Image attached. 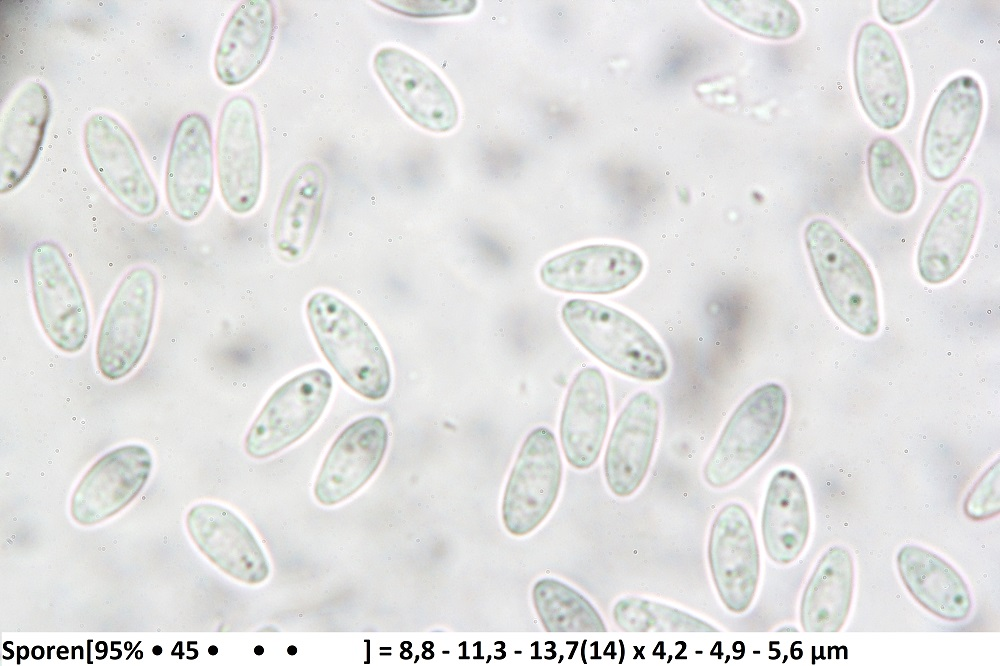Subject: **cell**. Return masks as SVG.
Masks as SVG:
<instances>
[{
  "label": "cell",
  "instance_id": "obj_9",
  "mask_svg": "<svg viewBox=\"0 0 1000 666\" xmlns=\"http://www.w3.org/2000/svg\"><path fill=\"white\" fill-rule=\"evenodd\" d=\"M83 140L92 170L114 199L137 217L154 215L158 191L126 128L113 116L96 113L85 123Z\"/></svg>",
  "mask_w": 1000,
  "mask_h": 666
},
{
  "label": "cell",
  "instance_id": "obj_23",
  "mask_svg": "<svg viewBox=\"0 0 1000 666\" xmlns=\"http://www.w3.org/2000/svg\"><path fill=\"white\" fill-rule=\"evenodd\" d=\"M275 25L270 0L238 4L223 28L214 57L216 76L224 85H241L260 69L270 51Z\"/></svg>",
  "mask_w": 1000,
  "mask_h": 666
},
{
  "label": "cell",
  "instance_id": "obj_19",
  "mask_svg": "<svg viewBox=\"0 0 1000 666\" xmlns=\"http://www.w3.org/2000/svg\"><path fill=\"white\" fill-rule=\"evenodd\" d=\"M660 403L648 391L634 394L612 428L603 461L609 490L629 497L642 485L650 468L660 427Z\"/></svg>",
  "mask_w": 1000,
  "mask_h": 666
},
{
  "label": "cell",
  "instance_id": "obj_35",
  "mask_svg": "<svg viewBox=\"0 0 1000 666\" xmlns=\"http://www.w3.org/2000/svg\"><path fill=\"white\" fill-rule=\"evenodd\" d=\"M931 3L930 0H880L877 10L887 24L900 25L919 16Z\"/></svg>",
  "mask_w": 1000,
  "mask_h": 666
},
{
  "label": "cell",
  "instance_id": "obj_11",
  "mask_svg": "<svg viewBox=\"0 0 1000 666\" xmlns=\"http://www.w3.org/2000/svg\"><path fill=\"white\" fill-rule=\"evenodd\" d=\"M853 77L863 111L879 129L901 125L909 106V82L893 35L880 24H863L853 51Z\"/></svg>",
  "mask_w": 1000,
  "mask_h": 666
},
{
  "label": "cell",
  "instance_id": "obj_27",
  "mask_svg": "<svg viewBox=\"0 0 1000 666\" xmlns=\"http://www.w3.org/2000/svg\"><path fill=\"white\" fill-rule=\"evenodd\" d=\"M899 575L912 597L933 615L950 622L966 619L971 594L962 576L937 554L905 545L897 554Z\"/></svg>",
  "mask_w": 1000,
  "mask_h": 666
},
{
  "label": "cell",
  "instance_id": "obj_31",
  "mask_svg": "<svg viewBox=\"0 0 1000 666\" xmlns=\"http://www.w3.org/2000/svg\"><path fill=\"white\" fill-rule=\"evenodd\" d=\"M704 4L726 22L762 38L790 39L801 27L797 8L785 0H709Z\"/></svg>",
  "mask_w": 1000,
  "mask_h": 666
},
{
  "label": "cell",
  "instance_id": "obj_16",
  "mask_svg": "<svg viewBox=\"0 0 1000 666\" xmlns=\"http://www.w3.org/2000/svg\"><path fill=\"white\" fill-rule=\"evenodd\" d=\"M214 187L212 134L206 118L185 115L177 124L165 172L166 199L181 221L192 222L206 210Z\"/></svg>",
  "mask_w": 1000,
  "mask_h": 666
},
{
  "label": "cell",
  "instance_id": "obj_5",
  "mask_svg": "<svg viewBox=\"0 0 1000 666\" xmlns=\"http://www.w3.org/2000/svg\"><path fill=\"white\" fill-rule=\"evenodd\" d=\"M157 277L146 266L130 269L104 312L96 341V363L111 381L129 375L149 345L157 305Z\"/></svg>",
  "mask_w": 1000,
  "mask_h": 666
},
{
  "label": "cell",
  "instance_id": "obj_13",
  "mask_svg": "<svg viewBox=\"0 0 1000 666\" xmlns=\"http://www.w3.org/2000/svg\"><path fill=\"white\" fill-rule=\"evenodd\" d=\"M981 207V190L971 179L959 180L946 192L917 251L918 272L926 283H945L964 265L976 236Z\"/></svg>",
  "mask_w": 1000,
  "mask_h": 666
},
{
  "label": "cell",
  "instance_id": "obj_3",
  "mask_svg": "<svg viewBox=\"0 0 1000 666\" xmlns=\"http://www.w3.org/2000/svg\"><path fill=\"white\" fill-rule=\"evenodd\" d=\"M560 314L575 340L617 373L645 382L660 381L667 375L669 361L663 347L630 315L584 298L567 300Z\"/></svg>",
  "mask_w": 1000,
  "mask_h": 666
},
{
  "label": "cell",
  "instance_id": "obj_26",
  "mask_svg": "<svg viewBox=\"0 0 1000 666\" xmlns=\"http://www.w3.org/2000/svg\"><path fill=\"white\" fill-rule=\"evenodd\" d=\"M810 532V510L804 484L791 469L771 478L762 510L761 533L768 557L777 564L795 561Z\"/></svg>",
  "mask_w": 1000,
  "mask_h": 666
},
{
  "label": "cell",
  "instance_id": "obj_18",
  "mask_svg": "<svg viewBox=\"0 0 1000 666\" xmlns=\"http://www.w3.org/2000/svg\"><path fill=\"white\" fill-rule=\"evenodd\" d=\"M643 269L642 257L628 247L589 244L547 259L540 267L539 277L554 291L608 295L629 287Z\"/></svg>",
  "mask_w": 1000,
  "mask_h": 666
},
{
  "label": "cell",
  "instance_id": "obj_25",
  "mask_svg": "<svg viewBox=\"0 0 1000 666\" xmlns=\"http://www.w3.org/2000/svg\"><path fill=\"white\" fill-rule=\"evenodd\" d=\"M326 183L324 169L315 162L299 166L287 181L273 225V244L283 261L295 263L307 254L321 218Z\"/></svg>",
  "mask_w": 1000,
  "mask_h": 666
},
{
  "label": "cell",
  "instance_id": "obj_10",
  "mask_svg": "<svg viewBox=\"0 0 1000 666\" xmlns=\"http://www.w3.org/2000/svg\"><path fill=\"white\" fill-rule=\"evenodd\" d=\"M983 94L971 75H959L939 92L928 115L921 161L929 179L945 182L963 164L980 127Z\"/></svg>",
  "mask_w": 1000,
  "mask_h": 666
},
{
  "label": "cell",
  "instance_id": "obj_28",
  "mask_svg": "<svg viewBox=\"0 0 1000 666\" xmlns=\"http://www.w3.org/2000/svg\"><path fill=\"white\" fill-rule=\"evenodd\" d=\"M853 586L851 553L845 547H830L819 559L803 592L800 621L804 631H839L851 608Z\"/></svg>",
  "mask_w": 1000,
  "mask_h": 666
},
{
  "label": "cell",
  "instance_id": "obj_17",
  "mask_svg": "<svg viewBox=\"0 0 1000 666\" xmlns=\"http://www.w3.org/2000/svg\"><path fill=\"white\" fill-rule=\"evenodd\" d=\"M388 441V427L378 416H364L346 426L320 467L313 489L316 500L333 506L358 492L380 467Z\"/></svg>",
  "mask_w": 1000,
  "mask_h": 666
},
{
  "label": "cell",
  "instance_id": "obj_2",
  "mask_svg": "<svg viewBox=\"0 0 1000 666\" xmlns=\"http://www.w3.org/2000/svg\"><path fill=\"white\" fill-rule=\"evenodd\" d=\"M805 248L821 293L833 314L855 333L879 329L876 282L862 254L828 220L813 219L804 230Z\"/></svg>",
  "mask_w": 1000,
  "mask_h": 666
},
{
  "label": "cell",
  "instance_id": "obj_6",
  "mask_svg": "<svg viewBox=\"0 0 1000 666\" xmlns=\"http://www.w3.org/2000/svg\"><path fill=\"white\" fill-rule=\"evenodd\" d=\"M33 303L51 343L65 353L80 351L88 338L90 315L83 289L62 248L40 241L29 254Z\"/></svg>",
  "mask_w": 1000,
  "mask_h": 666
},
{
  "label": "cell",
  "instance_id": "obj_7",
  "mask_svg": "<svg viewBox=\"0 0 1000 666\" xmlns=\"http://www.w3.org/2000/svg\"><path fill=\"white\" fill-rule=\"evenodd\" d=\"M563 462L554 433L545 426L524 439L508 476L501 517L514 536L533 532L550 514L559 495Z\"/></svg>",
  "mask_w": 1000,
  "mask_h": 666
},
{
  "label": "cell",
  "instance_id": "obj_1",
  "mask_svg": "<svg viewBox=\"0 0 1000 666\" xmlns=\"http://www.w3.org/2000/svg\"><path fill=\"white\" fill-rule=\"evenodd\" d=\"M305 310L319 350L340 379L361 397L385 398L392 382L390 362L367 321L326 291L312 294Z\"/></svg>",
  "mask_w": 1000,
  "mask_h": 666
},
{
  "label": "cell",
  "instance_id": "obj_30",
  "mask_svg": "<svg viewBox=\"0 0 1000 666\" xmlns=\"http://www.w3.org/2000/svg\"><path fill=\"white\" fill-rule=\"evenodd\" d=\"M532 601L548 632H604L596 608L580 592L554 578H542L532 588Z\"/></svg>",
  "mask_w": 1000,
  "mask_h": 666
},
{
  "label": "cell",
  "instance_id": "obj_22",
  "mask_svg": "<svg viewBox=\"0 0 1000 666\" xmlns=\"http://www.w3.org/2000/svg\"><path fill=\"white\" fill-rule=\"evenodd\" d=\"M206 555L226 574L247 584L269 576V563L252 531L235 513L216 504H199L189 513Z\"/></svg>",
  "mask_w": 1000,
  "mask_h": 666
},
{
  "label": "cell",
  "instance_id": "obj_34",
  "mask_svg": "<svg viewBox=\"0 0 1000 666\" xmlns=\"http://www.w3.org/2000/svg\"><path fill=\"white\" fill-rule=\"evenodd\" d=\"M380 6L411 17H437L467 14L476 7L475 1H375Z\"/></svg>",
  "mask_w": 1000,
  "mask_h": 666
},
{
  "label": "cell",
  "instance_id": "obj_33",
  "mask_svg": "<svg viewBox=\"0 0 1000 666\" xmlns=\"http://www.w3.org/2000/svg\"><path fill=\"white\" fill-rule=\"evenodd\" d=\"M999 512V463L986 471L969 493L965 502L966 515L975 520L995 516Z\"/></svg>",
  "mask_w": 1000,
  "mask_h": 666
},
{
  "label": "cell",
  "instance_id": "obj_32",
  "mask_svg": "<svg viewBox=\"0 0 1000 666\" xmlns=\"http://www.w3.org/2000/svg\"><path fill=\"white\" fill-rule=\"evenodd\" d=\"M612 615L616 625L629 632L717 631L714 626L692 614L641 597L620 599Z\"/></svg>",
  "mask_w": 1000,
  "mask_h": 666
},
{
  "label": "cell",
  "instance_id": "obj_29",
  "mask_svg": "<svg viewBox=\"0 0 1000 666\" xmlns=\"http://www.w3.org/2000/svg\"><path fill=\"white\" fill-rule=\"evenodd\" d=\"M867 176L878 203L895 215L908 213L917 199V182L913 169L900 148L891 138H874L867 149Z\"/></svg>",
  "mask_w": 1000,
  "mask_h": 666
},
{
  "label": "cell",
  "instance_id": "obj_24",
  "mask_svg": "<svg viewBox=\"0 0 1000 666\" xmlns=\"http://www.w3.org/2000/svg\"><path fill=\"white\" fill-rule=\"evenodd\" d=\"M146 448L127 445L99 459L80 481L72 497V511L81 518L113 514L142 489L150 472Z\"/></svg>",
  "mask_w": 1000,
  "mask_h": 666
},
{
  "label": "cell",
  "instance_id": "obj_36",
  "mask_svg": "<svg viewBox=\"0 0 1000 666\" xmlns=\"http://www.w3.org/2000/svg\"><path fill=\"white\" fill-rule=\"evenodd\" d=\"M153 653L157 654V655L161 654L162 653V648L160 646H158V645L155 646V647H153Z\"/></svg>",
  "mask_w": 1000,
  "mask_h": 666
},
{
  "label": "cell",
  "instance_id": "obj_20",
  "mask_svg": "<svg viewBox=\"0 0 1000 666\" xmlns=\"http://www.w3.org/2000/svg\"><path fill=\"white\" fill-rule=\"evenodd\" d=\"M611 416L606 378L594 366L580 369L567 390L559 423L564 456L573 468L586 470L598 460Z\"/></svg>",
  "mask_w": 1000,
  "mask_h": 666
},
{
  "label": "cell",
  "instance_id": "obj_4",
  "mask_svg": "<svg viewBox=\"0 0 1000 666\" xmlns=\"http://www.w3.org/2000/svg\"><path fill=\"white\" fill-rule=\"evenodd\" d=\"M787 393L769 382L752 390L734 409L703 468L705 482L728 487L748 473L770 451L783 428Z\"/></svg>",
  "mask_w": 1000,
  "mask_h": 666
},
{
  "label": "cell",
  "instance_id": "obj_8",
  "mask_svg": "<svg viewBox=\"0 0 1000 666\" xmlns=\"http://www.w3.org/2000/svg\"><path fill=\"white\" fill-rule=\"evenodd\" d=\"M333 390L324 368L303 371L280 385L267 399L244 441L255 459L271 457L304 437L323 415Z\"/></svg>",
  "mask_w": 1000,
  "mask_h": 666
},
{
  "label": "cell",
  "instance_id": "obj_21",
  "mask_svg": "<svg viewBox=\"0 0 1000 666\" xmlns=\"http://www.w3.org/2000/svg\"><path fill=\"white\" fill-rule=\"evenodd\" d=\"M51 114L48 91L29 81L6 107L0 126V192L17 188L28 176L39 154Z\"/></svg>",
  "mask_w": 1000,
  "mask_h": 666
},
{
  "label": "cell",
  "instance_id": "obj_12",
  "mask_svg": "<svg viewBox=\"0 0 1000 666\" xmlns=\"http://www.w3.org/2000/svg\"><path fill=\"white\" fill-rule=\"evenodd\" d=\"M216 166L222 198L236 214L257 205L262 188L263 155L253 102L242 95L223 106L216 135Z\"/></svg>",
  "mask_w": 1000,
  "mask_h": 666
},
{
  "label": "cell",
  "instance_id": "obj_15",
  "mask_svg": "<svg viewBox=\"0 0 1000 666\" xmlns=\"http://www.w3.org/2000/svg\"><path fill=\"white\" fill-rule=\"evenodd\" d=\"M373 68L388 95L416 125L434 133L457 125L459 108L454 95L422 60L405 50L384 47L374 55Z\"/></svg>",
  "mask_w": 1000,
  "mask_h": 666
},
{
  "label": "cell",
  "instance_id": "obj_14",
  "mask_svg": "<svg viewBox=\"0 0 1000 666\" xmlns=\"http://www.w3.org/2000/svg\"><path fill=\"white\" fill-rule=\"evenodd\" d=\"M707 554L724 606L735 614L746 612L758 587L760 554L751 516L742 504L728 503L716 514Z\"/></svg>",
  "mask_w": 1000,
  "mask_h": 666
}]
</instances>
